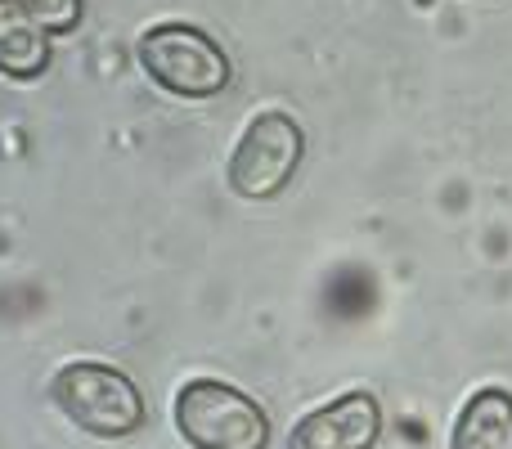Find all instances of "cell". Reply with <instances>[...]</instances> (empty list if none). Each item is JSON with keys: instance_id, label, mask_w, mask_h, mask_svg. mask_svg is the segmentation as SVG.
<instances>
[{"instance_id": "cell-2", "label": "cell", "mask_w": 512, "mask_h": 449, "mask_svg": "<svg viewBox=\"0 0 512 449\" xmlns=\"http://www.w3.org/2000/svg\"><path fill=\"white\" fill-rule=\"evenodd\" d=\"M135 59L153 86L180 99H216L234 81L230 54L194 23H153L135 41Z\"/></svg>"}, {"instance_id": "cell-1", "label": "cell", "mask_w": 512, "mask_h": 449, "mask_svg": "<svg viewBox=\"0 0 512 449\" xmlns=\"http://www.w3.org/2000/svg\"><path fill=\"white\" fill-rule=\"evenodd\" d=\"M50 405L95 441H126L144 427V396L122 369L72 360L50 378Z\"/></svg>"}, {"instance_id": "cell-4", "label": "cell", "mask_w": 512, "mask_h": 449, "mask_svg": "<svg viewBox=\"0 0 512 449\" xmlns=\"http://www.w3.org/2000/svg\"><path fill=\"white\" fill-rule=\"evenodd\" d=\"M306 153V135L283 108H261L248 126H243L239 144L230 153V194L248 198V203H265V198L283 194V185L292 180V171L301 167Z\"/></svg>"}, {"instance_id": "cell-8", "label": "cell", "mask_w": 512, "mask_h": 449, "mask_svg": "<svg viewBox=\"0 0 512 449\" xmlns=\"http://www.w3.org/2000/svg\"><path fill=\"white\" fill-rule=\"evenodd\" d=\"M50 36H68L81 23V0H18Z\"/></svg>"}, {"instance_id": "cell-7", "label": "cell", "mask_w": 512, "mask_h": 449, "mask_svg": "<svg viewBox=\"0 0 512 449\" xmlns=\"http://www.w3.org/2000/svg\"><path fill=\"white\" fill-rule=\"evenodd\" d=\"M450 449H512V391L481 387L454 418Z\"/></svg>"}, {"instance_id": "cell-5", "label": "cell", "mask_w": 512, "mask_h": 449, "mask_svg": "<svg viewBox=\"0 0 512 449\" xmlns=\"http://www.w3.org/2000/svg\"><path fill=\"white\" fill-rule=\"evenodd\" d=\"M382 432V409L369 391H346L310 409L288 436V449H373Z\"/></svg>"}, {"instance_id": "cell-3", "label": "cell", "mask_w": 512, "mask_h": 449, "mask_svg": "<svg viewBox=\"0 0 512 449\" xmlns=\"http://www.w3.org/2000/svg\"><path fill=\"white\" fill-rule=\"evenodd\" d=\"M176 432L194 449H265L270 418L252 396L216 378H194L171 400Z\"/></svg>"}, {"instance_id": "cell-6", "label": "cell", "mask_w": 512, "mask_h": 449, "mask_svg": "<svg viewBox=\"0 0 512 449\" xmlns=\"http://www.w3.org/2000/svg\"><path fill=\"white\" fill-rule=\"evenodd\" d=\"M50 32L18 0H0V72L9 81H36L50 68Z\"/></svg>"}]
</instances>
